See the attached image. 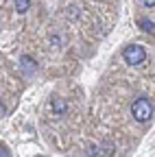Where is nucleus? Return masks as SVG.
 Here are the masks:
<instances>
[{"mask_svg":"<svg viewBox=\"0 0 155 157\" xmlns=\"http://www.w3.org/2000/svg\"><path fill=\"white\" fill-rule=\"evenodd\" d=\"M122 57H125V61L129 66H140L142 61H146V50L144 46L140 44H129L125 50H122Z\"/></svg>","mask_w":155,"mask_h":157,"instance_id":"obj_2","label":"nucleus"},{"mask_svg":"<svg viewBox=\"0 0 155 157\" xmlns=\"http://www.w3.org/2000/svg\"><path fill=\"white\" fill-rule=\"evenodd\" d=\"M29 5H31V0H15V11L17 13H26Z\"/></svg>","mask_w":155,"mask_h":157,"instance_id":"obj_4","label":"nucleus"},{"mask_svg":"<svg viewBox=\"0 0 155 157\" xmlns=\"http://www.w3.org/2000/svg\"><path fill=\"white\" fill-rule=\"evenodd\" d=\"M0 157H11V155H9V151H7L5 146H0Z\"/></svg>","mask_w":155,"mask_h":157,"instance_id":"obj_7","label":"nucleus"},{"mask_svg":"<svg viewBox=\"0 0 155 157\" xmlns=\"http://www.w3.org/2000/svg\"><path fill=\"white\" fill-rule=\"evenodd\" d=\"M142 5L149 7V9H153V7H155V0H142Z\"/></svg>","mask_w":155,"mask_h":157,"instance_id":"obj_6","label":"nucleus"},{"mask_svg":"<svg viewBox=\"0 0 155 157\" xmlns=\"http://www.w3.org/2000/svg\"><path fill=\"white\" fill-rule=\"evenodd\" d=\"M131 113L138 122H149L153 118V101H149L146 96H138L131 105Z\"/></svg>","mask_w":155,"mask_h":157,"instance_id":"obj_1","label":"nucleus"},{"mask_svg":"<svg viewBox=\"0 0 155 157\" xmlns=\"http://www.w3.org/2000/svg\"><path fill=\"white\" fill-rule=\"evenodd\" d=\"M52 109H55V113H66V103L61 101V98H52Z\"/></svg>","mask_w":155,"mask_h":157,"instance_id":"obj_3","label":"nucleus"},{"mask_svg":"<svg viewBox=\"0 0 155 157\" xmlns=\"http://www.w3.org/2000/svg\"><path fill=\"white\" fill-rule=\"evenodd\" d=\"M140 26L144 33H153V20H140Z\"/></svg>","mask_w":155,"mask_h":157,"instance_id":"obj_5","label":"nucleus"}]
</instances>
